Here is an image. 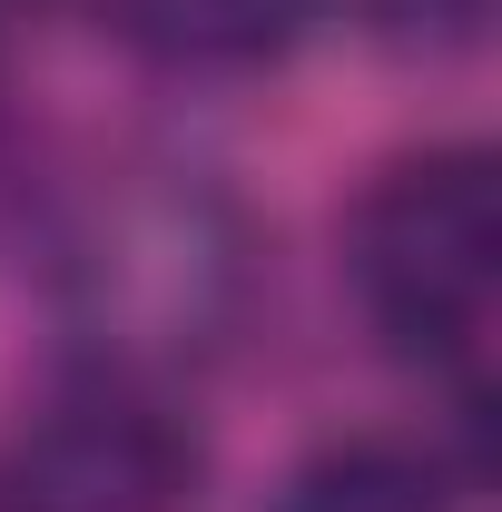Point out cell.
Segmentation results:
<instances>
[{
    "label": "cell",
    "instance_id": "obj_1",
    "mask_svg": "<svg viewBox=\"0 0 502 512\" xmlns=\"http://www.w3.org/2000/svg\"><path fill=\"white\" fill-rule=\"evenodd\" d=\"M247 276V217L188 168H138L119 188H99L60 247L69 316L128 384L148 365H188L207 345H227V325L247 316Z\"/></svg>",
    "mask_w": 502,
    "mask_h": 512
},
{
    "label": "cell",
    "instance_id": "obj_2",
    "mask_svg": "<svg viewBox=\"0 0 502 512\" xmlns=\"http://www.w3.org/2000/svg\"><path fill=\"white\" fill-rule=\"evenodd\" d=\"M345 286L404 365L473 375L502 306V168L493 148L394 158L345 217Z\"/></svg>",
    "mask_w": 502,
    "mask_h": 512
},
{
    "label": "cell",
    "instance_id": "obj_3",
    "mask_svg": "<svg viewBox=\"0 0 502 512\" xmlns=\"http://www.w3.org/2000/svg\"><path fill=\"white\" fill-rule=\"evenodd\" d=\"M207 453L168 394L99 375L0 444V512H188Z\"/></svg>",
    "mask_w": 502,
    "mask_h": 512
},
{
    "label": "cell",
    "instance_id": "obj_4",
    "mask_svg": "<svg viewBox=\"0 0 502 512\" xmlns=\"http://www.w3.org/2000/svg\"><path fill=\"white\" fill-rule=\"evenodd\" d=\"M109 20L168 69H266L325 20V0H109Z\"/></svg>",
    "mask_w": 502,
    "mask_h": 512
},
{
    "label": "cell",
    "instance_id": "obj_5",
    "mask_svg": "<svg viewBox=\"0 0 502 512\" xmlns=\"http://www.w3.org/2000/svg\"><path fill=\"white\" fill-rule=\"evenodd\" d=\"M266 512H453V473L443 453L404 444V434H345V444H315Z\"/></svg>",
    "mask_w": 502,
    "mask_h": 512
}]
</instances>
